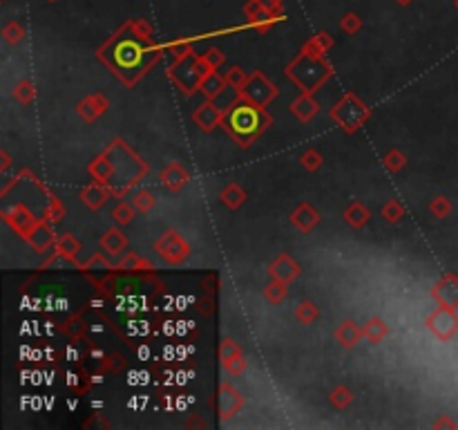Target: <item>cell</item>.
<instances>
[{"label": "cell", "mask_w": 458, "mask_h": 430, "mask_svg": "<svg viewBox=\"0 0 458 430\" xmlns=\"http://www.w3.org/2000/svg\"><path fill=\"white\" fill-rule=\"evenodd\" d=\"M329 45H331L329 36H327V34H322V36H315L313 41H308V43L304 45L302 54L313 56V59H322V56H324V50L329 48Z\"/></svg>", "instance_id": "cell-25"}, {"label": "cell", "mask_w": 458, "mask_h": 430, "mask_svg": "<svg viewBox=\"0 0 458 430\" xmlns=\"http://www.w3.org/2000/svg\"><path fill=\"white\" fill-rule=\"evenodd\" d=\"M222 366H224V370L228 372V375H242L244 372V368H246V361H244V356L239 354V356H235V359H228V361H222Z\"/></svg>", "instance_id": "cell-36"}, {"label": "cell", "mask_w": 458, "mask_h": 430, "mask_svg": "<svg viewBox=\"0 0 458 430\" xmlns=\"http://www.w3.org/2000/svg\"><path fill=\"white\" fill-rule=\"evenodd\" d=\"M83 202H85V207H90V209H99L103 202L108 200V190H106V186H103L101 182L99 184H92V186H87L85 190H83Z\"/></svg>", "instance_id": "cell-20"}, {"label": "cell", "mask_w": 458, "mask_h": 430, "mask_svg": "<svg viewBox=\"0 0 458 430\" xmlns=\"http://www.w3.org/2000/svg\"><path fill=\"white\" fill-rule=\"evenodd\" d=\"M456 7H458V0H456Z\"/></svg>", "instance_id": "cell-47"}, {"label": "cell", "mask_w": 458, "mask_h": 430, "mask_svg": "<svg viewBox=\"0 0 458 430\" xmlns=\"http://www.w3.org/2000/svg\"><path fill=\"white\" fill-rule=\"evenodd\" d=\"M284 296H286V282L273 278V282H269L266 289H264V298L273 305H278L284 300Z\"/></svg>", "instance_id": "cell-28"}, {"label": "cell", "mask_w": 458, "mask_h": 430, "mask_svg": "<svg viewBox=\"0 0 458 430\" xmlns=\"http://www.w3.org/2000/svg\"><path fill=\"white\" fill-rule=\"evenodd\" d=\"M436 426H452V428H454L456 424H454V422H450V419H443V422H438Z\"/></svg>", "instance_id": "cell-45"}, {"label": "cell", "mask_w": 458, "mask_h": 430, "mask_svg": "<svg viewBox=\"0 0 458 430\" xmlns=\"http://www.w3.org/2000/svg\"><path fill=\"white\" fill-rule=\"evenodd\" d=\"M248 81V74H244L239 67H231V70L226 72V83L233 85L235 90H242Z\"/></svg>", "instance_id": "cell-34"}, {"label": "cell", "mask_w": 458, "mask_h": 430, "mask_svg": "<svg viewBox=\"0 0 458 430\" xmlns=\"http://www.w3.org/2000/svg\"><path fill=\"white\" fill-rule=\"evenodd\" d=\"M297 274H300V267H297L295 260H293L291 256H286V254H282V256L271 265V276H273L275 280L286 282V285H289L293 278H297Z\"/></svg>", "instance_id": "cell-10"}, {"label": "cell", "mask_w": 458, "mask_h": 430, "mask_svg": "<svg viewBox=\"0 0 458 430\" xmlns=\"http://www.w3.org/2000/svg\"><path fill=\"white\" fill-rule=\"evenodd\" d=\"M345 220L353 226V229H360V226L369 222V211H366L360 202H353V204H349V209L345 211Z\"/></svg>", "instance_id": "cell-21"}, {"label": "cell", "mask_w": 458, "mask_h": 430, "mask_svg": "<svg viewBox=\"0 0 458 430\" xmlns=\"http://www.w3.org/2000/svg\"><path fill=\"white\" fill-rule=\"evenodd\" d=\"M56 251H59L63 258H74L78 251H81V242H78L74 235L65 233L56 240Z\"/></svg>", "instance_id": "cell-24"}, {"label": "cell", "mask_w": 458, "mask_h": 430, "mask_svg": "<svg viewBox=\"0 0 458 430\" xmlns=\"http://www.w3.org/2000/svg\"><path fill=\"white\" fill-rule=\"evenodd\" d=\"M5 220H7L9 224H14V229H16L18 233H22L25 237H29V233L34 231V226L38 224L22 207L7 209V211H5Z\"/></svg>", "instance_id": "cell-11"}, {"label": "cell", "mask_w": 458, "mask_h": 430, "mask_svg": "<svg viewBox=\"0 0 458 430\" xmlns=\"http://www.w3.org/2000/svg\"><path fill=\"white\" fill-rule=\"evenodd\" d=\"M101 247L106 249L110 256H119V254H123V249L128 247V237H125L119 229H108L101 237Z\"/></svg>", "instance_id": "cell-16"}, {"label": "cell", "mask_w": 458, "mask_h": 430, "mask_svg": "<svg viewBox=\"0 0 458 430\" xmlns=\"http://www.w3.org/2000/svg\"><path fill=\"white\" fill-rule=\"evenodd\" d=\"M110 61H112V67L119 72V76L123 78V81L130 83L128 76L130 74L141 76V72H145V67L155 61V56L145 50L143 43L134 41V39H123V41H119L117 45H114Z\"/></svg>", "instance_id": "cell-2"}, {"label": "cell", "mask_w": 458, "mask_h": 430, "mask_svg": "<svg viewBox=\"0 0 458 430\" xmlns=\"http://www.w3.org/2000/svg\"><path fill=\"white\" fill-rule=\"evenodd\" d=\"M405 215V207L400 204L398 200H392V202H387V204L382 207V218L387 222H398L400 218Z\"/></svg>", "instance_id": "cell-32"}, {"label": "cell", "mask_w": 458, "mask_h": 430, "mask_svg": "<svg viewBox=\"0 0 458 430\" xmlns=\"http://www.w3.org/2000/svg\"><path fill=\"white\" fill-rule=\"evenodd\" d=\"M317 220H320L317 211H315L313 207H308V204H300V207L293 211V215H291V222H293L300 231H304V233L311 231L313 226L317 224Z\"/></svg>", "instance_id": "cell-13"}, {"label": "cell", "mask_w": 458, "mask_h": 430, "mask_svg": "<svg viewBox=\"0 0 458 430\" xmlns=\"http://www.w3.org/2000/svg\"><path fill=\"white\" fill-rule=\"evenodd\" d=\"M134 213H136V209L132 204L119 202V204L114 207V211H112V218H114V222H117V224H130L134 220Z\"/></svg>", "instance_id": "cell-30"}, {"label": "cell", "mask_w": 458, "mask_h": 430, "mask_svg": "<svg viewBox=\"0 0 458 430\" xmlns=\"http://www.w3.org/2000/svg\"><path fill=\"white\" fill-rule=\"evenodd\" d=\"M398 3H400V5H407V3H409V0H398Z\"/></svg>", "instance_id": "cell-46"}, {"label": "cell", "mask_w": 458, "mask_h": 430, "mask_svg": "<svg viewBox=\"0 0 458 430\" xmlns=\"http://www.w3.org/2000/svg\"><path fill=\"white\" fill-rule=\"evenodd\" d=\"M14 95H16V99L20 101V104H29V101L34 99V88H31L29 81H20L16 85V90H14Z\"/></svg>", "instance_id": "cell-39"}, {"label": "cell", "mask_w": 458, "mask_h": 430, "mask_svg": "<svg viewBox=\"0 0 458 430\" xmlns=\"http://www.w3.org/2000/svg\"><path fill=\"white\" fill-rule=\"evenodd\" d=\"M213 307H215V303H213L210 296H208V298H203V300H199V312H201V314H210Z\"/></svg>", "instance_id": "cell-44"}, {"label": "cell", "mask_w": 458, "mask_h": 430, "mask_svg": "<svg viewBox=\"0 0 458 430\" xmlns=\"http://www.w3.org/2000/svg\"><path fill=\"white\" fill-rule=\"evenodd\" d=\"M427 327H429V330L436 334L438 338H443V341L452 338V336L458 332V314H456V307H445V305H441V307L427 319Z\"/></svg>", "instance_id": "cell-5"}, {"label": "cell", "mask_w": 458, "mask_h": 430, "mask_svg": "<svg viewBox=\"0 0 458 430\" xmlns=\"http://www.w3.org/2000/svg\"><path fill=\"white\" fill-rule=\"evenodd\" d=\"M295 319L300 321L302 325H311L317 319V307L313 303H300L295 310Z\"/></svg>", "instance_id": "cell-29"}, {"label": "cell", "mask_w": 458, "mask_h": 430, "mask_svg": "<svg viewBox=\"0 0 458 430\" xmlns=\"http://www.w3.org/2000/svg\"><path fill=\"white\" fill-rule=\"evenodd\" d=\"M242 354V349H239V345L235 341H231V338H226V341L222 343L220 347V359L222 361H228V359H235Z\"/></svg>", "instance_id": "cell-37"}, {"label": "cell", "mask_w": 458, "mask_h": 430, "mask_svg": "<svg viewBox=\"0 0 458 430\" xmlns=\"http://www.w3.org/2000/svg\"><path fill=\"white\" fill-rule=\"evenodd\" d=\"M239 97H244L248 101H253L255 106L264 108L269 101H273L275 97H278V88H275L264 74L255 72V74L248 76L246 85L239 90Z\"/></svg>", "instance_id": "cell-4"}, {"label": "cell", "mask_w": 458, "mask_h": 430, "mask_svg": "<svg viewBox=\"0 0 458 430\" xmlns=\"http://www.w3.org/2000/svg\"><path fill=\"white\" fill-rule=\"evenodd\" d=\"M220 200L224 202V207H228V209H239V207H242V202L246 200V193L237 184H228L222 190Z\"/></svg>", "instance_id": "cell-22"}, {"label": "cell", "mask_w": 458, "mask_h": 430, "mask_svg": "<svg viewBox=\"0 0 458 430\" xmlns=\"http://www.w3.org/2000/svg\"><path fill=\"white\" fill-rule=\"evenodd\" d=\"M300 164L304 168H308V171H317L320 166H322V155H320L317 151H306L302 157H300Z\"/></svg>", "instance_id": "cell-35"}, {"label": "cell", "mask_w": 458, "mask_h": 430, "mask_svg": "<svg viewBox=\"0 0 458 430\" xmlns=\"http://www.w3.org/2000/svg\"><path fill=\"white\" fill-rule=\"evenodd\" d=\"M405 164H407V160H405V155L400 153V151H392V153H387V155H385V166H387V171L398 173Z\"/></svg>", "instance_id": "cell-33"}, {"label": "cell", "mask_w": 458, "mask_h": 430, "mask_svg": "<svg viewBox=\"0 0 458 430\" xmlns=\"http://www.w3.org/2000/svg\"><path fill=\"white\" fill-rule=\"evenodd\" d=\"M362 332H364V336H366V341L375 345V343H380L382 338L387 336L389 327L385 325V321H382V319H371L369 323L364 325V330H362Z\"/></svg>", "instance_id": "cell-23"}, {"label": "cell", "mask_w": 458, "mask_h": 430, "mask_svg": "<svg viewBox=\"0 0 458 430\" xmlns=\"http://www.w3.org/2000/svg\"><path fill=\"white\" fill-rule=\"evenodd\" d=\"M239 408H242V397H239V392L233 390L231 386H222V390H220V412H222V417H231Z\"/></svg>", "instance_id": "cell-14"}, {"label": "cell", "mask_w": 458, "mask_h": 430, "mask_svg": "<svg viewBox=\"0 0 458 430\" xmlns=\"http://www.w3.org/2000/svg\"><path fill=\"white\" fill-rule=\"evenodd\" d=\"M157 254L162 256L166 263L177 265V263H183V260L188 258L190 247H188V242L183 240L179 233L168 231V233L162 237V240L157 242Z\"/></svg>", "instance_id": "cell-6"}, {"label": "cell", "mask_w": 458, "mask_h": 430, "mask_svg": "<svg viewBox=\"0 0 458 430\" xmlns=\"http://www.w3.org/2000/svg\"><path fill=\"white\" fill-rule=\"evenodd\" d=\"M291 110H293V115L300 119V121H308V119H313L315 117V112H317V104L313 101L311 95H302L300 99H295L293 104H291Z\"/></svg>", "instance_id": "cell-18"}, {"label": "cell", "mask_w": 458, "mask_h": 430, "mask_svg": "<svg viewBox=\"0 0 458 430\" xmlns=\"http://www.w3.org/2000/svg\"><path fill=\"white\" fill-rule=\"evenodd\" d=\"M188 173L181 164H168L162 171V182L170 188V190H179L188 184Z\"/></svg>", "instance_id": "cell-12"}, {"label": "cell", "mask_w": 458, "mask_h": 430, "mask_svg": "<svg viewBox=\"0 0 458 430\" xmlns=\"http://www.w3.org/2000/svg\"><path fill=\"white\" fill-rule=\"evenodd\" d=\"M108 108H110V101H108L106 97L90 95L87 99H83L81 104L76 106V112H78V115H81L85 121H94V119H99Z\"/></svg>", "instance_id": "cell-9"}, {"label": "cell", "mask_w": 458, "mask_h": 430, "mask_svg": "<svg viewBox=\"0 0 458 430\" xmlns=\"http://www.w3.org/2000/svg\"><path fill=\"white\" fill-rule=\"evenodd\" d=\"M342 29L349 32V34H356L360 29V18L356 14H347L345 20H342Z\"/></svg>", "instance_id": "cell-41"}, {"label": "cell", "mask_w": 458, "mask_h": 430, "mask_svg": "<svg viewBox=\"0 0 458 430\" xmlns=\"http://www.w3.org/2000/svg\"><path fill=\"white\" fill-rule=\"evenodd\" d=\"M224 121H226L228 132H231L239 141V146H244V148L253 139H257L266 126H271V117L266 115V112L244 97L239 99V104H235L231 110H228Z\"/></svg>", "instance_id": "cell-1"}, {"label": "cell", "mask_w": 458, "mask_h": 430, "mask_svg": "<svg viewBox=\"0 0 458 430\" xmlns=\"http://www.w3.org/2000/svg\"><path fill=\"white\" fill-rule=\"evenodd\" d=\"M331 117H334V121L340 123L345 130H356L358 126H362L364 119L369 117V110H366V106L358 97L347 95L334 110H331Z\"/></svg>", "instance_id": "cell-3"}, {"label": "cell", "mask_w": 458, "mask_h": 430, "mask_svg": "<svg viewBox=\"0 0 458 430\" xmlns=\"http://www.w3.org/2000/svg\"><path fill=\"white\" fill-rule=\"evenodd\" d=\"M429 211L436 215V218H448L450 211H452V204H450V202L445 200V197H436V200H434L431 204H429Z\"/></svg>", "instance_id": "cell-38"}, {"label": "cell", "mask_w": 458, "mask_h": 430, "mask_svg": "<svg viewBox=\"0 0 458 430\" xmlns=\"http://www.w3.org/2000/svg\"><path fill=\"white\" fill-rule=\"evenodd\" d=\"M27 240L34 244V249H36V251H45V249L54 244V235H52V229H50L48 224L38 222L36 226H34V231L29 233Z\"/></svg>", "instance_id": "cell-19"}, {"label": "cell", "mask_w": 458, "mask_h": 430, "mask_svg": "<svg viewBox=\"0 0 458 430\" xmlns=\"http://www.w3.org/2000/svg\"><path fill=\"white\" fill-rule=\"evenodd\" d=\"M434 298L445 307H458V278L454 274L443 276L434 285Z\"/></svg>", "instance_id": "cell-7"}, {"label": "cell", "mask_w": 458, "mask_h": 430, "mask_svg": "<svg viewBox=\"0 0 458 430\" xmlns=\"http://www.w3.org/2000/svg\"><path fill=\"white\" fill-rule=\"evenodd\" d=\"M226 76L222 74H217V72H210V74H206L201 78V83H199V90L201 92L208 97V99H217L222 92H224V88H226Z\"/></svg>", "instance_id": "cell-17"}, {"label": "cell", "mask_w": 458, "mask_h": 430, "mask_svg": "<svg viewBox=\"0 0 458 430\" xmlns=\"http://www.w3.org/2000/svg\"><path fill=\"white\" fill-rule=\"evenodd\" d=\"M134 265H136V267H150V265H148L145 260H141L139 256L130 254V258L123 260V263H121V269H130V267H134Z\"/></svg>", "instance_id": "cell-42"}, {"label": "cell", "mask_w": 458, "mask_h": 430, "mask_svg": "<svg viewBox=\"0 0 458 430\" xmlns=\"http://www.w3.org/2000/svg\"><path fill=\"white\" fill-rule=\"evenodd\" d=\"M155 204H157L155 195L150 193V190H145V188L143 190H136L134 197H132V207L139 213H150L155 209Z\"/></svg>", "instance_id": "cell-26"}, {"label": "cell", "mask_w": 458, "mask_h": 430, "mask_svg": "<svg viewBox=\"0 0 458 430\" xmlns=\"http://www.w3.org/2000/svg\"><path fill=\"white\" fill-rule=\"evenodd\" d=\"M224 117H226V115L213 104V101H206V104L199 106L197 110H194V115H192L194 123H197L201 130H213L217 123L224 121Z\"/></svg>", "instance_id": "cell-8"}, {"label": "cell", "mask_w": 458, "mask_h": 430, "mask_svg": "<svg viewBox=\"0 0 458 430\" xmlns=\"http://www.w3.org/2000/svg\"><path fill=\"white\" fill-rule=\"evenodd\" d=\"M364 336V332L360 330V327L353 323V321H345L342 323L338 330H336V341L340 345H345V347H353L356 345L360 338Z\"/></svg>", "instance_id": "cell-15"}, {"label": "cell", "mask_w": 458, "mask_h": 430, "mask_svg": "<svg viewBox=\"0 0 458 430\" xmlns=\"http://www.w3.org/2000/svg\"><path fill=\"white\" fill-rule=\"evenodd\" d=\"M351 401H353V394H351L345 386H340V388H336L334 392H331V403H334L338 410L349 408Z\"/></svg>", "instance_id": "cell-31"}, {"label": "cell", "mask_w": 458, "mask_h": 430, "mask_svg": "<svg viewBox=\"0 0 458 430\" xmlns=\"http://www.w3.org/2000/svg\"><path fill=\"white\" fill-rule=\"evenodd\" d=\"M217 287H220V278H217L215 274L213 276H208L203 280V289L208 291V293H215L217 291Z\"/></svg>", "instance_id": "cell-43"}, {"label": "cell", "mask_w": 458, "mask_h": 430, "mask_svg": "<svg viewBox=\"0 0 458 430\" xmlns=\"http://www.w3.org/2000/svg\"><path fill=\"white\" fill-rule=\"evenodd\" d=\"M112 162H108L106 157H101V160H96L94 164L90 166V173H92V177L96 179V182H101V184H106L108 182V177L112 175Z\"/></svg>", "instance_id": "cell-27"}, {"label": "cell", "mask_w": 458, "mask_h": 430, "mask_svg": "<svg viewBox=\"0 0 458 430\" xmlns=\"http://www.w3.org/2000/svg\"><path fill=\"white\" fill-rule=\"evenodd\" d=\"M22 36H25V32H22V27L18 25V22H11V25L5 29V39L9 43H20Z\"/></svg>", "instance_id": "cell-40"}]
</instances>
